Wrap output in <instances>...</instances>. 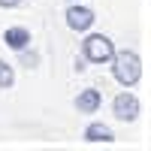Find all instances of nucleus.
Returning a JSON list of instances; mask_svg holds the SVG:
<instances>
[{
    "mask_svg": "<svg viewBox=\"0 0 151 151\" xmlns=\"http://www.w3.org/2000/svg\"><path fill=\"white\" fill-rule=\"evenodd\" d=\"M112 73H115V79L124 85V88H133L136 82H139L142 76V60L136 52H115V58H112Z\"/></svg>",
    "mask_w": 151,
    "mask_h": 151,
    "instance_id": "f257e3e1",
    "label": "nucleus"
},
{
    "mask_svg": "<svg viewBox=\"0 0 151 151\" xmlns=\"http://www.w3.org/2000/svg\"><path fill=\"white\" fill-rule=\"evenodd\" d=\"M82 52H85V58L91 60V64H109V60L115 58V45H112L109 36L91 33V36L82 42Z\"/></svg>",
    "mask_w": 151,
    "mask_h": 151,
    "instance_id": "f03ea898",
    "label": "nucleus"
},
{
    "mask_svg": "<svg viewBox=\"0 0 151 151\" xmlns=\"http://www.w3.org/2000/svg\"><path fill=\"white\" fill-rule=\"evenodd\" d=\"M112 109H115V118H121V121H133L136 115H139V100H136L133 94H118L115 97V103H112Z\"/></svg>",
    "mask_w": 151,
    "mask_h": 151,
    "instance_id": "7ed1b4c3",
    "label": "nucleus"
},
{
    "mask_svg": "<svg viewBox=\"0 0 151 151\" xmlns=\"http://www.w3.org/2000/svg\"><path fill=\"white\" fill-rule=\"evenodd\" d=\"M67 24L73 30H88L94 24V12L85 9V6H70L67 9Z\"/></svg>",
    "mask_w": 151,
    "mask_h": 151,
    "instance_id": "20e7f679",
    "label": "nucleus"
},
{
    "mask_svg": "<svg viewBox=\"0 0 151 151\" xmlns=\"http://www.w3.org/2000/svg\"><path fill=\"white\" fill-rule=\"evenodd\" d=\"M76 109L85 112V115L97 112V109H100V91H94V88H85V91L76 97Z\"/></svg>",
    "mask_w": 151,
    "mask_h": 151,
    "instance_id": "39448f33",
    "label": "nucleus"
},
{
    "mask_svg": "<svg viewBox=\"0 0 151 151\" xmlns=\"http://www.w3.org/2000/svg\"><path fill=\"white\" fill-rule=\"evenodd\" d=\"M3 42H6L9 48H15V52H21V48L30 42V30H27V27H6Z\"/></svg>",
    "mask_w": 151,
    "mask_h": 151,
    "instance_id": "423d86ee",
    "label": "nucleus"
},
{
    "mask_svg": "<svg viewBox=\"0 0 151 151\" xmlns=\"http://www.w3.org/2000/svg\"><path fill=\"white\" fill-rule=\"evenodd\" d=\"M85 139L88 142H112L115 136H112V130L106 127V124H91V127L85 130Z\"/></svg>",
    "mask_w": 151,
    "mask_h": 151,
    "instance_id": "0eeeda50",
    "label": "nucleus"
},
{
    "mask_svg": "<svg viewBox=\"0 0 151 151\" xmlns=\"http://www.w3.org/2000/svg\"><path fill=\"white\" fill-rule=\"evenodd\" d=\"M12 85H15V73L6 60H0V88H12Z\"/></svg>",
    "mask_w": 151,
    "mask_h": 151,
    "instance_id": "6e6552de",
    "label": "nucleus"
},
{
    "mask_svg": "<svg viewBox=\"0 0 151 151\" xmlns=\"http://www.w3.org/2000/svg\"><path fill=\"white\" fill-rule=\"evenodd\" d=\"M24 3V0H0V6H3V9H12V6H21Z\"/></svg>",
    "mask_w": 151,
    "mask_h": 151,
    "instance_id": "1a4fd4ad",
    "label": "nucleus"
}]
</instances>
